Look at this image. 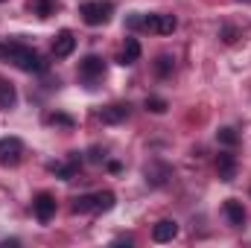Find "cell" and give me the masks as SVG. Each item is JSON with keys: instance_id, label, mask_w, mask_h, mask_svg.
I'll use <instances>...</instances> for the list:
<instances>
[{"instance_id": "6da1fadb", "label": "cell", "mask_w": 251, "mask_h": 248, "mask_svg": "<svg viewBox=\"0 0 251 248\" xmlns=\"http://www.w3.org/2000/svg\"><path fill=\"white\" fill-rule=\"evenodd\" d=\"M0 59L12 62L24 73H41V70H47V62L41 59V53H35L32 47H26L21 41H0Z\"/></svg>"}, {"instance_id": "7a4b0ae2", "label": "cell", "mask_w": 251, "mask_h": 248, "mask_svg": "<svg viewBox=\"0 0 251 248\" xmlns=\"http://www.w3.org/2000/svg\"><path fill=\"white\" fill-rule=\"evenodd\" d=\"M79 15H82V21H85L88 26H102V24L111 21L114 3H111V0H88V3H82Z\"/></svg>"}, {"instance_id": "3957f363", "label": "cell", "mask_w": 251, "mask_h": 248, "mask_svg": "<svg viewBox=\"0 0 251 248\" xmlns=\"http://www.w3.org/2000/svg\"><path fill=\"white\" fill-rule=\"evenodd\" d=\"M102 76H105V62H102L100 56H85V59L79 62V79H82L85 85L94 88Z\"/></svg>"}, {"instance_id": "277c9868", "label": "cell", "mask_w": 251, "mask_h": 248, "mask_svg": "<svg viewBox=\"0 0 251 248\" xmlns=\"http://www.w3.org/2000/svg\"><path fill=\"white\" fill-rule=\"evenodd\" d=\"M24 158L21 137H0V167H18Z\"/></svg>"}, {"instance_id": "5b68a950", "label": "cell", "mask_w": 251, "mask_h": 248, "mask_svg": "<svg viewBox=\"0 0 251 248\" xmlns=\"http://www.w3.org/2000/svg\"><path fill=\"white\" fill-rule=\"evenodd\" d=\"M32 213L41 225H47L53 216H56V196L53 193H38L35 201H32Z\"/></svg>"}, {"instance_id": "8992f818", "label": "cell", "mask_w": 251, "mask_h": 248, "mask_svg": "<svg viewBox=\"0 0 251 248\" xmlns=\"http://www.w3.org/2000/svg\"><path fill=\"white\" fill-rule=\"evenodd\" d=\"M176 26H178V21L173 15H146L143 18V29H149L155 35H170V32H176Z\"/></svg>"}, {"instance_id": "52a82bcc", "label": "cell", "mask_w": 251, "mask_h": 248, "mask_svg": "<svg viewBox=\"0 0 251 248\" xmlns=\"http://www.w3.org/2000/svg\"><path fill=\"white\" fill-rule=\"evenodd\" d=\"M73 50H76V38H73V32H70V29H62V32L53 38V56H56V59H67Z\"/></svg>"}, {"instance_id": "ba28073f", "label": "cell", "mask_w": 251, "mask_h": 248, "mask_svg": "<svg viewBox=\"0 0 251 248\" xmlns=\"http://www.w3.org/2000/svg\"><path fill=\"white\" fill-rule=\"evenodd\" d=\"M216 173H219L222 181H234V175H237V158L231 152H219L216 155Z\"/></svg>"}, {"instance_id": "9c48e42d", "label": "cell", "mask_w": 251, "mask_h": 248, "mask_svg": "<svg viewBox=\"0 0 251 248\" xmlns=\"http://www.w3.org/2000/svg\"><path fill=\"white\" fill-rule=\"evenodd\" d=\"M126 117H128V102H114V105H108V108H102L100 111V120L108 125H117L123 123Z\"/></svg>"}, {"instance_id": "30bf717a", "label": "cell", "mask_w": 251, "mask_h": 248, "mask_svg": "<svg viewBox=\"0 0 251 248\" xmlns=\"http://www.w3.org/2000/svg\"><path fill=\"white\" fill-rule=\"evenodd\" d=\"M176 234H178V225H176L173 219H161V222L152 228V240H155V243H170V240H176Z\"/></svg>"}, {"instance_id": "8fae6325", "label": "cell", "mask_w": 251, "mask_h": 248, "mask_svg": "<svg viewBox=\"0 0 251 248\" xmlns=\"http://www.w3.org/2000/svg\"><path fill=\"white\" fill-rule=\"evenodd\" d=\"M222 210H225V216H228V222H231V225H237V228H240V225H246V207H243L237 198H228Z\"/></svg>"}, {"instance_id": "7c38bea8", "label": "cell", "mask_w": 251, "mask_h": 248, "mask_svg": "<svg viewBox=\"0 0 251 248\" xmlns=\"http://www.w3.org/2000/svg\"><path fill=\"white\" fill-rule=\"evenodd\" d=\"M76 155H79V152H73L67 164H53V167H50V170H53L62 181H70V178L76 175V170H79V158H76Z\"/></svg>"}, {"instance_id": "4fadbf2b", "label": "cell", "mask_w": 251, "mask_h": 248, "mask_svg": "<svg viewBox=\"0 0 251 248\" xmlns=\"http://www.w3.org/2000/svg\"><path fill=\"white\" fill-rule=\"evenodd\" d=\"M15 102H18V91H15V85L12 82H6V79H0V108H15Z\"/></svg>"}, {"instance_id": "5bb4252c", "label": "cell", "mask_w": 251, "mask_h": 248, "mask_svg": "<svg viewBox=\"0 0 251 248\" xmlns=\"http://www.w3.org/2000/svg\"><path fill=\"white\" fill-rule=\"evenodd\" d=\"M137 59H140V41H137V38H126V47H123V53H120L117 62L120 64H134Z\"/></svg>"}, {"instance_id": "9a60e30c", "label": "cell", "mask_w": 251, "mask_h": 248, "mask_svg": "<svg viewBox=\"0 0 251 248\" xmlns=\"http://www.w3.org/2000/svg\"><path fill=\"white\" fill-rule=\"evenodd\" d=\"M114 193L111 190H100V193H94V213H105V210H111L114 207Z\"/></svg>"}, {"instance_id": "2e32d148", "label": "cell", "mask_w": 251, "mask_h": 248, "mask_svg": "<svg viewBox=\"0 0 251 248\" xmlns=\"http://www.w3.org/2000/svg\"><path fill=\"white\" fill-rule=\"evenodd\" d=\"M29 6H32V12H35L38 18H50V15H56V0H32Z\"/></svg>"}, {"instance_id": "e0dca14e", "label": "cell", "mask_w": 251, "mask_h": 248, "mask_svg": "<svg viewBox=\"0 0 251 248\" xmlns=\"http://www.w3.org/2000/svg\"><path fill=\"white\" fill-rule=\"evenodd\" d=\"M173 67H176V59L173 56H158V62H155V73L161 76V79H167V76H173Z\"/></svg>"}, {"instance_id": "ac0fdd59", "label": "cell", "mask_w": 251, "mask_h": 248, "mask_svg": "<svg viewBox=\"0 0 251 248\" xmlns=\"http://www.w3.org/2000/svg\"><path fill=\"white\" fill-rule=\"evenodd\" d=\"M73 213H94V193L73 198Z\"/></svg>"}, {"instance_id": "d6986e66", "label": "cell", "mask_w": 251, "mask_h": 248, "mask_svg": "<svg viewBox=\"0 0 251 248\" xmlns=\"http://www.w3.org/2000/svg\"><path fill=\"white\" fill-rule=\"evenodd\" d=\"M170 105H167V99H161V97H146V111H152V114H164Z\"/></svg>"}, {"instance_id": "ffe728a7", "label": "cell", "mask_w": 251, "mask_h": 248, "mask_svg": "<svg viewBox=\"0 0 251 248\" xmlns=\"http://www.w3.org/2000/svg\"><path fill=\"white\" fill-rule=\"evenodd\" d=\"M216 137H219V143H225V146H234V143L240 140V137H237V131H234V128H228V125H225V128H219V134H216Z\"/></svg>"}, {"instance_id": "44dd1931", "label": "cell", "mask_w": 251, "mask_h": 248, "mask_svg": "<svg viewBox=\"0 0 251 248\" xmlns=\"http://www.w3.org/2000/svg\"><path fill=\"white\" fill-rule=\"evenodd\" d=\"M47 123H50V125H64V128H70V125H73V120H70L67 114H62V111H56V114H47Z\"/></svg>"}, {"instance_id": "7402d4cb", "label": "cell", "mask_w": 251, "mask_h": 248, "mask_svg": "<svg viewBox=\"0 0 251 248\" xmlns=\"http://www.w3.org/2000/svg\"><path fill=\"white\" fill-rule=\"evenodd\" d=\"M222 38H225L228 44H234V41H237V29H234V26H225V29H222Z\"/></svg>"}, {"instance_id": "603a6c76", "label": "cell", "mask_w": 251, "mask_h": 248, "mask_svg": "<svg viewBox=\"0 0 251 248\" xmlns=\"http://www.w3.org/2000/svg\"><path fill=\"white\" fill-rule=\"evenodd\" d=\"M88 161H91V164H100V161H105V155H102L100 149H91V155H88Z\"/></svg>"}, {"instance_id": "cb8c5ba5", "label": "cell", "mask_w": 251, "mask_h": 248, "mask_svg": "<svg viewBox=\"0 0 251 248\" xmlns=\"http://www.w3.org/2000/svg\"><path fill=\"white\" fill-rule=\"evenodd\" d=\"M243 3H251V0H243Z\"/></svg>"}]
</instances>
